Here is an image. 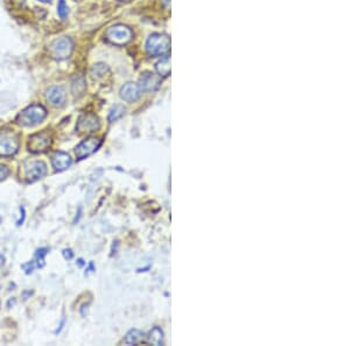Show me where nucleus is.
I'll return each mask as SVG.
<instances>
[{
	"label": "nucleus",
	"mask_w": 350,
	"mask_h": 346,
	"mask_svg": "<svg viewBox=\"0 0 350 346\" xmlns=\"http://www.w3.org/2000/svg\"><path fill=\"white\" fill-rule=\"evenodd\" d=\"M47 117V110L40 104H33L22 110L19 115H17L16 121L18 125L25 127H33L35 125H39L45 120Z\"/></svg>",
	"instance_id": "1"
},
{
	"label": "nucleus",
	"mask_w": 350,
	"mask_h": 346,
	"mask_svg": "<svg viewBox=\"0 0 350 346\" xmlns=\"http://www.w3.org/2000/svg\"><path fill=\"white\" fill-rule=\"evenodd\" d=\"M119 1H122V2H128V1H131V0H119Z\"/></svg>",
	"instance_id": "26"
},
{
	"label": "nucleus",
	"mask_w": 350,
	"mask_h": 346,
	"mask_svg": "<svg viewBox=\"0 0 350 346\" xmlns=\"http://www.w3.org/2000/svg\"><path fill=\"white\" fill-rule=\"evenodd\" d=\"M52 165L55 170H66L71 165V158L69 156V154L64 152H56L52 156Z\"/></svg>",
	"instance_id": "13"
},
{
	"label": "nucleus",
	"mask_w": 350,
	"mask_h": 346,
	"mask_svg": "<svg viewBox=\"0 0 350 346\" xmlns=\"http://www.w3.org/2000/svg\"><path fill=\"white\" fill-rule=\"evenodd\" d=\"M57 13H58V16H61V19H66L67 16H68L69 8H68V5L66 4L64 0H60V1H58Z\"/></svg>",
	"instance_id": "20"
},
{
	"label": "nucleus",
	"mask_w": 350,
	"mask_h": 346,
	"mask_svg": "<svg viewBox=\"0 0 350 346\" xmlns=\"http://www.w3.org/2000/svg\"><path fill=\"white\" fill-rule=\"evenodd\" d=\"M101 127V121H99V118L97 115H84L78 119L77 126H76V130L78 131V133L81 134H89V133H93L96 131L99 130Z\"/></svg>",
	"instance_id": "8"
},
{
	"label": "nucleus",
	"mask_w": 350,
	"mask_h": 346,
	"mask_svg": "<svg viewBox=\"0 0 350 346\" xmlns=\"http://www.w3.org/2000/svg\"><path fill=\"white\" fill-rule=\"evenodd\" d=\"M125 107L122 105H115L112 107V109L110 110V113H109V121L110 123H113V121L118 120V119H121L122 115H125Z\"/></svg>",
	"instance_id": "18"
},
{
	"label": "nucleus",
	"mask_w": 350,
	"mask_h": 346,
	"mask_svg": "<svg viewBox=\"0 0 350 346\" xmlns=\"http://www.w3.org/2000/svg\"><path fill=\"white\" fill-rule=\"evenodd\" d=\"M63 255L66 259H71L72 258V252L70 249H64Z\"/></svg>",
	"instance_id": "24"
},
{
	"label": "nucleus",
	"mask_w": 350,
	"mask_h": 346,
	"mask_svg": "<svg viewBox=\"0 0 350 346\" xmlns=\"http://www.w3.org/2000/svg\"><path fill=\"white\" fill-rule=\"evenodd\" d=\"M105 70H106V68H105V66L103 65H96L93 68L91 69V75L93 78H98V77H102L103 75L105 74Z\"/></svg>",
	"instance_id": "21"
},
{
	"label": "nucleus",
	"mask_w": 350,
	"mask_h": 346,
	"mask_svg": "<svg viewBox=\"0 0 350 346\" xmlns=\"http://www.w3.org/2000/svg\"><path fill=\"white\" fill-rule=\"evenodd\" d=\"M74 50V43L69 37H60L51 45V54L55 60H66Z\"/></svg>",
	"instance_id": "4"
},
{
	"label": "nucleus",
	"mask_w": 350,
	"mask_h": 346,
	"mask_svg": "<svg viewBox=\"0 0 350 346\" xmlns=\"http://www.w3.org/2000/svg\"><path fill=\"white\" fill-rule=\"evenodd\" d=\"M52 145V139L48 133L41 132L29 136L28 149L32 153H42L48 149Z\"/></svg>",
	"instance_id": "6"
},
{
	"label": "nucleus",
	"mask_w": 350,
	"mask_h": 346,
	"mask_svg": "<svg viewBox=\"0 0 350 346\" xmlns=\"http://www.w3.org/2000/svg\"><path fill=\"white\" fill-rule=\"evenodd\" d=\"M8 175H10V169H8L7 165L0 164V181L5 180Z\"/></svg>",
	"instance_id": "22"
},
{
	"label": "nucleus",
	"mask_w": 350,
	"mask_h": 346,
	"mask_svg": "<svg viewBox=\"0 0 350 346\" xmlns=\"http://www.w3.org/2000/svg\"><path fill=\"white\" fill-rule=\"evenodd\" d=\"M47 253H48V248H40L35 252L33 261L37 268H41V267L45 266V257Z\"/></svg>",
	"instance_id": "19"
},
{
	"label": "nucleus",
	"mask_w": 350,
	"mask_h": 346,
	"mask_svg": "<svg viewBox=\"0 0 350 346\" xmlns=\"http://www.w3.org/2000/svg\"><path fill=\"white\" fill-rule=\"evenodd\" d=\"M47 174V165L42 161H34L26 167V177L29 182L37 181Z\"/></svg>",
	"instance_id": "10"
},
{
	"label": "nucleus",
	"mask_w": 350,
	"mask_h": 346,
	"mask_svg": "<svg viewBox=\"0 0 350 346\" xmlns=\"http://www.w3.org/2000/svg\"><path fill=\"white\" fill-rule=\"evenodd\" d=\"M47 99L52 106L61 107L66 104L67 92L63 86H52L47 91Z\"/></svg>",
	"instance_id": "12"
},
{
	"label": "nucleus",
	"mask_w": 350,
	"mask_h": 346,
	"mask_svg": "<svg viewBox=\"0 0 350 346\" xmlns=\"http://www.w3.org/2000/svg\"><path fill=\"white\" fill-rule=\"evenodd\" d=\"M102 146V140H99L97 138H89L86 139L81 142L80 145H77V147L75 148V154L76 158L78 160H83L90 156L91 154L97 152L98 148Z\"/></svg>",
	"instance_id": "7"
},
{
	"label": "nucleus",
	"mask_w": 350,
	"mask_h": 346,
	"mask_svg": "<svg viewBox=\"0 0 350 346\" xmlns=\"http://www.w3.org/2000/svg\"><path fill=\"white\" fill-rule=\"evenodd\" d=\"M146 50L152 57L167 56L169 50H171V40L166 34H152L146 42Z\"/></svg>",
	"instance_id": "2"
},
{
	"label": "nucleus",
	"mask_w": 350,
	"mask_h": 346,
	"mask_svg": "<svg viewBox=\"0 0 350 346\" xmlns=\"http://www.w3.org/2000/svg\"><path fill=\"white\" fill-rule=\"evenodd\" d=\"M105 37H106L107 41L113 43V45L122 46L126 45V43L132 40L133 33L131 28H128L127 26L116 25L106 31Z\"/></svg>",
	"instance_id": "3"
},
{
	"label": "nucleus",
	"mask_w": 350,
	"mask_h": 346,
	"mask_svg": "<svg viewBox=\"0 0 350 346\" xmlns=\"http://www.w3.org/2000/svg\"><path fill=\"white\" fill-rule=\"evenodd\" d=\"M4 264H5V257L2 254H0V266H2Z\"/></svg>",
	"instance_id": "25"
},
{
	"label": "nucleus",
	"mask_w": 350,
	"mask_h": 346,
	"mask_svg": "<svg viewBox=\"0 0 350 346\" xmlns=\"http://www.w3.org/2000/svg\"><path fill=\"white\" fill-rule=\"evenodd\" d=\"M145 339V333L139 330H131L125 337V343L127 345H138Z\"/></svg>",
	"instance_id": "15"
},
{
	"label": "nucleus",
	"mask_w": 350,
	"mask_h": 346,
	"mask_svg": "<svg viewBox=\"0 0 350 346\" xmlns=\"http://www.w3.org/2000/svg\"><path fill=\"white\" fill-rule=\"evenodd\" d=\"M141 94V89H140V86L136 83H126L124 86H122L121 92H119L122 99L127 101V103L137 101L140 98Z\"/></svg>",
	"instance_id": "11"
},
{
	"label": "nucleus",
	"mask_w": 350,
	"mask_h": 346,
	"mask_svg": "<svg viewBox=\"0 0 350 346\" xmlns=\"http://www.w3.org/2000/svg\"><path fill=\"white\" fill-rule=\"evenodd\" d=\"M84 90H86L84 78L82 76H76L75 80L72 81V94L75 97H80L81 95H83Z\"/></svg>",
	"instance_id": "17"
},
{
	"label": "nucleus",
	"mask_w": 350,
	"mask_h": 346,
	"mask_svg": "<svg viewBox=\"0 0 350 346\" xmlns=\"http://www.w3.org/2000/svg\"><path fill=\"white\" fill-rule=\"evenodd\" d=\"M148 342L153 345H163V332L161 329L153 328L147 336Z\"/></svg>",
	"instance_id": "16"
},
{
	"label": "nucleus",
	"mask_w": 350,
	"mask_h": 346,
	"mask_svg": "<svg viewBox=\"0 0 350 346\" xmlns=\"http://www.w3.org/2000/svg\"><path fill=\"white\" fill-rule=\"evenodd\" d=\"M35 267H36V266H35L34 261H29V263L22 264V269L25 270L26 274H31V273H33Z\"/></svg>",
	"instance_id": "23"
},
{
	"label": "nucleus",
	"mask_w": 350,
	"mask_h": 346,
	"mask_svg": "<svg viewBox=\"0 0 350 346\" xmlns=\"http://www.w3.org/2000/svg\"><path fill=\"white\" fill-rule=\"evenodd\" d=\"M40 1H42V2H49V1H51V0H40Z\"/></svg>",
	"instance_id": "27"
},
{
	"label": "nucleus",
	"mask_w": 350,
	"mask_h": 346,
	"mask_svg": "<svg viewBox=\"0 0 350 346\" xmlns=\"http://www.w3.org/2000/svg\"><path fill=\"white\" fill-rule=\"evenodd\" d=\"M19 149L18 136L11 132L0 134V156H12Z\"/></svg>",
	"instance_id": "5"
},
{
	"label": "nucleus",
	"mask_w": 350,
	"mask_h": 346,
	"mask_svg": "<svg viewBox=\"0 0 350 346\" xmlns=\"http://www.w3.org/2000/svg\"><path fill=\"white\" fill-rule=\"evenodd\" d=\"M156 69L160 77H167L171 74V59L169 56H163L156 65Z\"/></svg>",
	"instance_id": "14"
},
{
	"label": "nucleus",
	"mask_w": 350,
	"mask_h": 346,
	"mask_svg": "<svg viewBox=\"0 0 350 346\" xmlns=\"http://www.w3.org/2000/svg\"><path fill=\"white\" fill-rule=\"evenodd\" d=\"M161 84V78L159 75L153 74V72H144L139 78L138 85L141 91H156Z\"/></svg>",
	"instance_id": "9"
}]
</instances>
